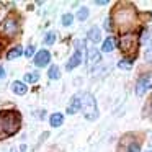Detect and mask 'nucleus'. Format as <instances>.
<instances>
[{
    "mask_svg": "<svg viewBox=\"0 0 152 152\" xmlns=\"http://www.w3.org/2000/svg\"><path fill=\"white\" fill-rule=\"evenodd\" d=\"M119 48H121V51H124V53L136 49V36L134 34H124V36H121V39H119Z\"/></svg>",
    "mask_w": 152,
    "mask_h": 152,
    "instance_id": "39448f33",
    "label": "nucleus"
},
{
    "mask_svg": "<svg viewBox=\"0 0 152 152\" xmlns=\"http://www.w3.org/2000/svg\"><path fill=\"white\" fill-rule=\"evenodd\" d=\"M79 110H80V95H74L72 98H70L69 106H67V113H69V115H74V113H77Z\"/></svg>",
    "mask_w": 152,
    "mask_h": 152,
    "instance_id": "1a4fd4ad",
    "label": "nucleus"
},
{
    "mask_svg": "<svg viewBox=\"0 0 152 152\" xmlns=\"http://www.w3.org/2000/svg\"><path fill=\"white\" fill-rule=\"evenodd\" d=\"M106 4H108L106 0H98V2H96V5H106Z\"/></svg>",
    "mask_w": 152,
    "mask_h": 152,
    "instance_id": "cd10ccee",
    "label": "nucleus"
},
{
    "mask_svg": "<svg viewBox=\"0 0 152 152\" xmlns=\"http://www.w3.org/2000/svg\"><path fill=\"white\" fill-rule=\"evenodd\" d=\"M118 67L119 69H131L132 67V61L131 59H123L118 62Z\"/></svg>",
    "mask_w": 152,
    "mask_h": 152,
    "instance_id": "aec40b11",
    "label": "nucleus"
},
{
    "mask_svg": "<svg viewBox=\"0 0 152 152\" xmlns=\"http://www.w3.org/2000/svg\"><path fill=\"white\" fill-rule=\"evenodd\" d=\"M49 123H51V126H53V128H59V126H62L64 115H62V113H53V115H51V118H49Z\"/></svg>",
    "mask_w": 152,
    "mask_h": 152,
    "instance_id": "9b49d317",
    "label": "nucleus"
},
{
    "mask_svg": "<svg viewBox=\"0 0 152 152\" xmlns=\"http://www.w3.org/2000/svg\"><path fill=\"white\" fill-rule=\"evenodd\" d=\"M34 66L36 67H46L48 64L51 62V53L49 51H46V49H41V51H38V54L34 56Z\"/></svg>",
    "mask_w": 152,
    "mask_h": 152,
    "instance_id": "423d86ee",
    "label": "nucleus"
},
{
    "mask_svg": "<svg viewBox=\"0 0 152 152\" xmlns=\"http://www.w3.org/2000/svg\"><path fill=\"white\" fill-rule=\"evenodd\" d=\"M147 115L152 119V95H151V100H149V105H147Z\"/></svg>",
    "mask_w": 152,
    "mask_h": 152,
    "instance_id": "393cba45",
    "label": "nucleus"
},
{
    "mask_svg": "<svg viewBox=\"0 0 152 152\" xmlns=\"http://www.w3.org/2000/svg\"><path fill=\"white\" fill-rule=\"evenodd\" d=\"M152 41V30H144L142 31V36H141V43L142 44H147Z\"/></svg>",
    "mask_w": 152,
    "mask_h": 152,
    "instance_id": "a211bd4d",
    "label": "nucleus"
},
{
    "mask_svg": "<svg viewBox=\"0 0 152 152\" xmlns=\"http://www.w3.org/2000/svg\"><path fill=\"white\" fill-rule=\"evenodd\" d=\"M7 152H15V151H13V149H8V151H7Z\"/></svg>",
    "mask_w": 152,
    "mask_h": 152,
    "instance_id": "c85d7f7f",
    "label": "nucleus"
},
{
    "mask_svg": "<svg viewBox=\"0 0 152 152\" xmlns=\"http://www.w3.org/2000/svg\"><path fill=\"white\" fill-rule=\"evenodd\" d=\"M4 77H5V69H4L2 66H0V80L4 79Z\"/></svg>",
    "mask_w": 152,
    "mask_h": 152,
    "instance_id": "bb28decb",
    "label": "nucleus"
},
{
    "mask_svg": "<svg viewBox=\"0 0 152 152\" xmlns=\"http://www.w3.org/2000/svg\"><path fill=\"white\" fill-rule=\"evenodd\" d=\"M21 54H23V49H21V46H17V48H13V49L8 51L7 59H8V61H13V59H17V57H20Z\"/></svg>",
    "mask_w": 152,
    "mask_h": 152,
    "instance_id": "4468645a",
    "label": "nucleus"
},
{
    "mask_svg": "<svg viewBox=\"0 0 152 152\" xmlns=\"http://www.w3.org/2000/svg\"><path fill=\"white\" fill-rule=\"evenodd\" d=\"M115 38L113 36H110V38H106L105 39V43H103V48H102V51L103 53H111L113 49H115Z\"/></svg>",
    "mask_w": 152,
    "mask_h": 152,
    "instance_id": "ddd939ff",
    "label": "nucleus"
},
{
    "mask_svg": "<svg viewBox=\"0 0 152 152\" xmlns=\"http://www.w3.org/2000/svg\"><path fill=\"white\" fill-rule=\"evenodd\" d=\"M23 80L25 82H30V83H34V82L39 80V74L38 72H28V74H25Z\"/></svg>",
    "mask_w": 152,
    "mask_h": 152,
    "instance_id": "f3484780",
    "label": "nucleus"
},
{
    "mask_svg": "<svg viewBox=\"0 0 152 152\" xmlns=\"http://www.w3.org/2000/svg\"><path fill=\"white\" fill-rule=\"evenodd\" d=\"M88 15H90V10L87 7H82V8H79V12H77V20L85 21L87 18H88Z\"/></svg>",
    "mask_w": 152,
    "mask_h": 152,
    "instance_id": "dca6fc26",
    "label": "nucleus"
},
{
    "mask_svg": "<svg viewBox=\"0 0 152 152\" xmlns=\"http://www.w3.org/2000/svg\"><path fill=\"white\" fill-rule=\"evenodd\" d=\"M110 21H111V20H106V21H105V28H106L108 31H111V23H110Z\"/></svg>",
    "mask_w": 152,
    "mask_h": 152,
    "instance_id": "a878e982",
    "label": "nucleus"
},
{
    "mask_svg": "<svg viewBox=\"0 0 152 152\" xmlns=\"http://www.w3.org/2000/svg\"><path fill=\"white\" fill-rule=\"evenodd\" d=\"M144 57H145V61H147V62H152V46L147 48V51H145Z\"/></svg>",
    "mask_w": 152,
    "mask_h": 152,
    "instance_id": "5701e85b",
    "label": "nucleus"
},
{
    "mask_svg": "<svg viewBox=\"0 0 152 152\" xmlns=\"http://www.w3.org/2000/svg\"><path fill=\"white\" fill-rule=\"evenodd\" d=\"M88 39L92 41V43H98V41L102 39V33H100L98 26H93L88 30Z\"/></svg>",
    "mask_w": 152,
    "mask_h": 152,
    "instance_id": "f8f14e48",
    "label": "nucleus"
},
{
    "mask_svg": "<svg viewBox=\"0 0 152 152\" xmlns=\"http://www.w3.org/2000/svg\"><path fill=\"white\" fill-rule=\"evenodd\" d=\"M54 43H56V33H54V31H49V33L46 34V38H44V44H46V46H53Z\"/></svg>",
    "mask_w": 152,
    "mask_h": 152,
    "instance_id": "6ab92c4d",
    "label": "nucleus"
},
{
    "mask_svg": "<svg viewBox=\"0 0 152 152\" xmlns=\"http://www.w3.org/2000/svg\"><path fill=\"white\" fill-rule=\"evenodd\" d=\"M48 77H49L51 80H57L61 77V69L57 66H51L49 70H48Z\"/></svg>",
    "mask_w": 152,
    "mask_h": 152,
    "instance_id": "2eb2a0df",
    "label": "nucleus"
},
{
    "mask_svg": "<svg viewBox=\"0 0 152 152\" xmlns=\"http://www.w3.org/2000/svg\"><path fill=\"white\" fill-rule=\"evenodd\" d=\"M149 152H152V151H149Z\"/></svg>",
    "mask_w": 152,
    "mask_h": 152,
    "instance_id": "7c9ffc66",
    "label": "nucleus"
},
{
    "mask_svg": "<svg viewBox=\"0 0 152 152\" xmlns=\"http://www.w3.org/2000/svg\"><path fill=\"white\" fill-rule=\"evenodd\" d=\"M4 31L7 34H15L18 31V23L17 20H13V18H7V21L4 23Z\"/></svg>",
    "mask_w": 152,
    "mask_h": 152,
    "instance_id": "6e6552de",
    "label": "nucleus"
},
{
    "mask_svg": "<svg viewBox=\"0 0 152 152\" xmlns=\"http://www.w3.org/2000/svg\"><path fill=\"white\" fill-rule=\"evenodd\" d=\"M12 90H13L17 95H25V93L28 92V87L25 85V82H20V80H15L13 83H12Z\"/></svg>",
    "mask_w": 152,
    "mask_h": 152,
    "instance_id": "9d476101",
    "label": "nucleus"
},
{
    "mask_svg": "<svg viewBox=\"0 0 152 152\" xmlns=\"http://www.w3.org/2000/svg\"><path fill=\"white\" fill-rule=\"evenodd\" d=\"M151 147H152V142H151Z\"/></svg>",
    "mask_w": 152,
    "mask_h": 152,
    "instance_id": "c756f323",
    "label": "nucleus"
},
{
    "mask_svg": "<svg viewBox=\"0 0 152 152\" xmlns=\"http://www.w3.org/2000/svg\"><path fill=\"white\" fill-rule=\"evenodd\" d=\"M72 20H74V15H70V13L62 15V26H70V25H72Z\"/></svg>",
    "mask_w": 152,
    "mask_h": 152,
    "instance_id": "412c9836",
    "label": "nucleus"
},
{
    "mask_svg": "<svg viewBox=\"0 0 152 152\" xmlns=\"http://www.w3.org/2000/svg\"><path fill=\"white\" fill-rule=\"evenodd\" d=\"M149 88H152V74H144L142 77H139L136 83V95L142 96Z\"/></svg>",
    "mask_w": 152,
    "mask_h": 152,
    "instance_id": "20e7f679",
    "label": "nucleus"
},
{
    "mask_svg": "<svg viewBox=\"0 0 152 152\" xmlns=\"http://www.w3.org/2000/svg\"><path fill=\"white\" fill-rule=\"evenodd\" d=\"M33 53H34V46H28L26 51H25V56H26V57H31V56H33Z\"/></svg>",
    "mask_w": 152,
    "mask_h": 152,
    "instance_id": "b1692460",
    "label": "nucleus"
},
{
    "mask_svg": "<svg viewBox=\"0 0 152 152\" xmlns=\"http://www.w3.org/2000/svg\"><path fill=\"white\" fill-rule=\"evenodd\" d=\"M87 59H88V67H95L102 61V54H100V51L96 48H88V56H87Z\"/></svg>",
    "mask_w": 152,
    "mask_h": 152,
    "instance_id": "0eeeda50",
    "label": "nucleus"
},
{
    "mask_svg": "<svg viewBox=\"0 0 152 152\" xmlns=\"http://www.w3.org/2000/svg\"><path fill=\"white\" fill-rule=\"evenodd\" d=\"M82 48H83V41H75V53L72 54L69 62L66 64L67 70H72V69H75L77 66L82 64Z\"/></svg>",
    "mask_w": 152,
    "mask_h": 152,
    "instance_id": "7ed1b4c3",
    "label": "nucleus"
},
{
    "mask_svg": "<svg viewBox=\"0 0 152 152\" xmlns=\"http://www.w3.org/2000/svg\"><path fill=\"white\" fill-rule=\"evenodd\" d=\"M139 151H141V145H139L137 142H134V144H131L128 147V152H139Z\"/></svg>",
    "mask_w": 152,
    "mask_h": 152,
    "instance_id": "4be33fe9",
    "label": "nucleus"
},
{
    "mask_svg": "<svg viewBox=\"0 0 152 152\" xmlns=\"http://www.w3.org/2000/svg\"><path fill=\"white\" fill-rule=\"evenodd\" d=\"M80 110H82L83 116L90 121L98 118V108H96V102L95 96L92 93L85 92L83 95H80Z\"/></svg>",
    "mask_w": 152,
    "mask_h": 152,
    "instance_id": "f03ea898",
    "label": "nucleus"
},
{
    "mask_svg": "<svg viewBox=\"0 0 152 152\" xmlns=\"http://www.w3.org/2000/svg\"><path fill=\"white\" fill-rule=\"evenodd\" d=\"M20 128V115L17 111H0V139L15 134Z\"/></svg>",
    "mask_w": 152,
    "mask_h": 152,
    "instance_id": "f257e3e1",
    "label": "nucleus"
}]
</instances>
